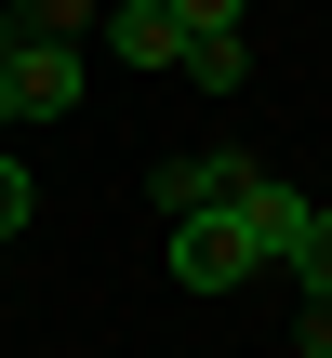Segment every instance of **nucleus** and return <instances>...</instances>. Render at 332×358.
I'll return each instance as SVG.
<instances>
[{
	"instance_id": "nucleus-1",
	"label": "nucleus",
	"mask_w": 332,
	"mask_h": 358,
	"mask_svg": "<svg viewBox=\"0 0 332 358\" xmlns=\"http://www.w3.org/2000/svg\"><path fill=\"white\" fill-rule=\"evenodd\" d=\"M160 226H173L160 252H173V279H186V292H240V279H266V252H253L240 199H226V213H160Z\"/></svg>"
},
{
	"instance_id": "nucleus-2",
	"label": "nucleus",
	"mask_w": 332,
	"mask_h": 358,
	"mask_svg": "<svg viewBox=\"0 0 332 358\" xmlns=\"http://www.w3.org/2000/svg\"><path fill=\"white\" fill-rule=\"evenodd\" d=\"M0 80H13V120H67L93 66H80V40H27V27H13V53H0Z\"/></svg>"
},
{
	"instance_id": "nucleus-3",
	"label": "nucleus",
	"mask_w": 332,
	"mask_h": 358,
	"mask_svg": "<svg viewBox=\"0 0 332 358\" xmlns=\"http://www.w3.org/2000/svg\"><path fill=\"white\" fill-rule=\"evenodd\" d=\"M253 173L266 159H240V146H186V159H160V213H226V199H253Z\"/></svg>"
},
{
	"instance_id": "nucleus-4",
	"label": "nucleus",
	"mask_w": 332,
	"mask_h": 358,
	"mask_svg": "<svg viewBox=\"0 0 332 358\" xmlns=\"http://www.w3.org/2000/svg\"><path fill=\"white\" fill-rule=\"evenodd\" d=\"M240 226H253V252H266V266H293V239L319 226V199H306V186H279V173H253V199H240Z\"/></svg>"
},
{
	"instance_id": "nucleus-5",
	"label": "nucleus",
	"mask_w": 332,
	"mask_h": 358,
	"mask_svg": "<svg viewBox=\"0 0 332 358\" xmlns=\"http://www.w3.org/2000/svg\"><path fill=\"white\" fill-rule=\"evenodd\" d=\"M106 40H120V66H173V53H186V27H173L160 0H120V13H106Z\"/></svg>"
},
{
	"instance_id": "nucleus-6",
	"label": "nucleus",
	"mask_w": 332,
	"mask_h": 358,
	"mask_svg": "<svg viewBox=\"0 0 332 358\" xmlns=\"http://www.w3.org/2000/svg\"><path fill=\"white\" fill-rule=\"evenodd\" d=\"M173 66H186V80H200V93H240V80H253V40H240V27H226V40H186V53H173Z\"/></svg>"
},
{
	"instance_id": "nucleus-7",
	"label": "nucleus",
	"mask_w": 332,
	"mask_h": 358,
	"mask_svg": "<svg viewBox=\"0 0 332 358\" xmlns=\"http://www.w3.org/2000/svg\"><path fill=\"white\" fill-rule=\"evenodd\" d=\"M0 13H13L27 40H80V27H93V0H0Z\"/></svg>"
},
{
	"instance_id": "nucleus-8",
	"label": "nucleus",
	"mask_w": 332,
	"mask_h": 358,
	"mask_svg": "<svg viewBox=\"0 0 332 358\" xmlns=\"http://www.w3.org/2000/svg\"><path fill=\"white\" fill-rule=\"evenodd\" d=\"M40 226V186H27V159H0V239H27Z\"/></svg>"
},
{
	"instance_id": "nucleus-9",
	"label": "nucleus",
	"mask_w": 332,
	"mask_h": 358,
	"mask_svg": "<svg viewBox=\"0 0 332 358\" xmlns=\"http://www.w3.org/2000/svg\"><path fill=\"white\" fill-rule=\"evenodd\" d=\"M160 13H173L186 40H226V27H240V0H160Z\"/></svg>"
},
{
	"instance_id": "nucleus-10",
	"label": "nucleus",
	"mask_w": 332,
	"mask_h": 358,
	"mask_svg": "<svg viewBox=\"0 0 332 358\" xmlns=\"http://www.w3.org/2000/svg\"><path fill=\"white\" fill-rule=\"evenodd\" d=\"M293 358H332V292H306V319H293Z\"/></svg>"
},
{
	"instance_id": "nucleus-11",
	"label": "nucleus",
	"mask_w": 332,
	"mask_h": 358,
	"mask_svg": "<svg viewBox=\"0 0 332 358\" xmlns=\"http://www.w3.org/2000/svg\"><path fill=\"white\" fill-rule=\"evenodd\" d=\"M0 133H13V80H0Z\"/></svg>"
}]
</instances>
